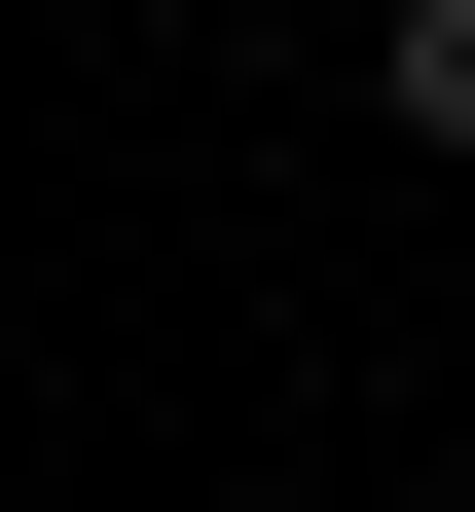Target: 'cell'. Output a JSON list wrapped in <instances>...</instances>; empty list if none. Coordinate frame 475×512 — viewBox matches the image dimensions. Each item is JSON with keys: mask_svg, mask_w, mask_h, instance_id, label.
Here are the masks:
<instances>
[{"mask_svg": "<svg viewBox=\"0 0 475 512\" xmlns=\"http://www.w3.org/2000/svg\"><path fill=\"white\" fill-rule=\"evenodd\" d=\"M366 110H402L439 183H475V0H366Z\"/></svg>", "mask_w": 475, "mask_h": 512, "instance_id": "6da1fadb", "label": "cell"}]
</instances>
